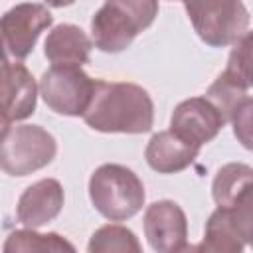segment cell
<instances>
[{"mask_svg": "<svg viewBox=\"0 0 253 253\" xmlns=\"http://www.w3.org/2000/svg\"><path fill=\"white\" fill-rule=\"evenodd\" d=\"M196 249L210 253H241L245 249V241L237 233L225 208H215L211 211L206 221L204 237Z\"/></svg>", "mask_w": 253, "mask_h": 253, "instance_id": "14", "label": "cell"}, {"mask_svg": "<svg viewBox=\"0 0 253 253\" xmlns=\"http://www.w3.org/2000/svg\"><path fill=\"white\" fill-rule=\"evenodd\" d=\"M229 123L233 126V136L237 138V142L253 152V97H245L239 103Z\"/></svg>", "mask_w": 253, "mask_h": 253, "instance_id": "21", "label": "cell"}, {"mask_svg": "<svg viewBox=\"0 0 253 253\" xmlns=\"http://www.w3.org/2000/svg\"><path fill=\"white\" fill-rule=\"evenodd\" d=\"M225 69L235 73L247 87H253V30L233 43Z\"/></svg>", "mask_w": 253, "mask_h": 253, "instance_id": "20", "label": "cell"}, {"mask_svg": "<svg viewBox=\"0 0 253 253\" xmlns=\"http://www.w3.org/2000/svg\"><path fill=\"white\" fill-rule=\"evenodd\" d=\"M93 40L75 24H57L45 38L43 55L51 65L81 67L89 63Z\"/></svg>", "mask_w": 253, "mask_h": 253, "instance_id": "13", "label": "cell"}, {"mask_svg": "<svg viewBox=\"0 0 253 253\" xmlns=\"http://www.w3.org/2000/svg\"><path fill=\"white\" fill-rule=\"evenodd\" d=\"M194 32L211 47L235 43L249 28V10L241 0H182Z\"/></svg>", "mask_w": 253, "mask_h": 253, "instance_id": "4", "label": "cell"}, {"mask_svg": "<svg viewBox=\"0 0 253 253\" xmlns=\"http://www.w3.org/2000/svg\"><path fill=\"white\" fill-rule=\"evenodd\" d=\"M53 24V16L43 4L22 2L4 12L0 30L4 55L24 59L34 51V45L43 30Z\"/></svg>", "mask_w": 253, "mask_h": 253, "instance_id": "7", "label": "cell"}, {"mask_svg": "<svg viewBox=\"0 0 253 253\" xmlns=\"http://www.w3.org/2000/svg\"><path fill=\"white\" fill-rule=\"evenodd\" d=\"M89 198L93 208L109 221H125L144 206V186L140 178L123 164H101L89 178Z\"/></svg>", "mask_w": 253, "mask_h": 253, "instance_id": "3", "label": "cell"}, {"mask_svg": "<svg viewBox=\"0 0 253 253\" xmlns=\"http://www.w3.org/2000/svg\"><path fill=\"white\" fill-rule=\"evenodd\" d=\"M83 121L97 132L142 134L154 125V103L136 83L97 79Z\"/></svg>", "mask_w": 253, "mask_h": 253, "instance_id": "1", "label": "cell"}, {"mask_svg": "<svg viewBox=\"0 0 253 253\" xmlns=\"http://www.w3.org/2000/svg\"><path fill=\"white\" fill-rule=\"evenodd\" d=\"M57 154L51 132L40 125H16L2 128L0 164L10 176H28L45 168Z\"/></svg>", "mask_w": 253, "mask_h": 253, "instance_id": "5", "label": "cell"}, {"mask_svg": "<svg viewBox=\"0 0 253 253\" xmlns=\"http://www.w3.org/2000/svg\"><path fill=\"white\" fill-rule=\"evenodd\" d=\"M32 251H38V253L69 251V253H73L75 247L57 233H38L32 227L12 231L4 243V253H32Z\"/></svg>", "mask_w": 253, "mask_h": 253, "instance_id": "16", "label": "cell"}, {"mask_svg": "<svg viewBox=\"0 0 253 253\" xmlns=\"http://www.w3.org/2000/svg\"><path fill=\"white\" fill-rule=\"evenodd\" d=\"M223 125L225 119L206 97H190L178 103L170 117V130L198 148L211 142Z\"/></svg>", "mask_w": 253, "mask_h": 253, "instance_id": "9", "label": "cell"}, {"mask_svg": "<svg viewBox=\"0 0 253 253\" xmlns=\"http://www.w3.org/2000/svg\"><path fill=\"white\" fill-rule=\"evenodd\" d=\"M247 85L229 69H223L215 81L210 85V89L206 91V99L221 113V117L225 119V123L231 121V115L235 113V109L239 107V103L247 97Z\"/></svg>", "mask_w": 253, "mask_h": 253, "instance_id": "15", "label": "cell"}, {"mask_svg": "<svg viewBox=\"0 0 253 253\" xmlns=\"http://www.w3.org/2000/svg\"><path fill=\"white\" fill-rule=\"evenodd\" d=\"M156 16L158 0H105L91 18V40L97 49L119 53L152 26Z\"/></svg>", "mask_w": 253, "mask_h": 253, "instance_id": "2", "label": "cell"}, {"mask_svg": "<svg viewBox=\"0 0 253 253\" xmlns=\"http://www.w3.org/2000/svg\"><path fill=\"white\" fill-rule=\"evenodd\" d=\"M87 251L89 253H140L142 247L132 229L119 223H109L99 227L91 235Z\"/></svg>", "mask_w": 253, "mask_h": 253, "instance_id": "18", "label": "cell"}, {"mask_svg": "<svg viewBox=\"0 0 253 253\" xmlns=\"http://www.w3.org/2000/svg\"><path fill=\"white\" fill-rule=\"evenodd\" d=\"M253 182V168L243 162H227L223 164L211 182V198L217 208H227L233 198Z\"/></svg>", "mask_w": 253, "mask_h": 253, "instance_id": "17", "label": "cell"}, {"mask_svg": "<svg viewBox=\"0 0 253 253\" xmlns=\"http://www.w3.org/2000/svg\"><path fill=\"white\" fill-rule=\"evenodd\" d=\"M47 6H53V8H65V6H71L75 0H43Z\"/></svg>", "mask_w": 253, "mask_h": 253, "instance_id": "22", "label": "cell"}, {"mask_svg": "<svg viewBox=\"0 0 253 253\" xmlns=\"http://www.w3.org/2000/svg\"><path fill=\"white\" fill-rule=\"evenodd\" d=\"M225 210L245 245L253 247V182H249Z\"/></svg>", "mask_w": 253, "mask_h": 253, "instance_id": "19", "label": "cell"}, {"mask_svg": "<svg viewBox=\"0 0 253 253\" xmlns=\"http://www.w3.org/2000/svg\"><path fill=\"white\" fill-rule=\"evenodd\" d=\"M95 81L81 67L51 65L40 79V95L53 113L83 117L93 99Z\"/></svg>", "mask_w": 253, "mask_h": 253, "instance_id": "6", "label": "cell"}, {"mask_svg": "<svg viewBox=\"0 0 253 253\" xmlns=\"http://www.w3.org/2000/svg\"><path fill=\"white\" fill-rule=\"evenodd\" d=\"M144 235L158 253H178L190 249L188 219L184 210L172 200H158L144 211Z\"/></svg>", "mask_w": 253, "mask_h": 253, "instance_id": "8", "label": "cell"}, {"mask_svg": "<svg viewBox=\"0 0 253 253\" xmlns=\"http://www.w3.org/2000/svg\"><path fill=\"white\" fill-rule=\"evenodd\" d=\"M38 89L34 75L24 63L10 61L4 55L2 61V128L16 121H24L36 111Z\"/></svg>", "mask_w": 253, "mask_h": 253, "instance_id": "10", "label": "cell"}, {"mask_svg": "<svg viewBox=\"0 0 253 253\" xmlns=\"http://www.w3.org/2000/svg\"><path fill=\"white\" fill-rule=\"evenodd\" d=\"M200 154V148L180 138L174 130L154 132L144 148L146 164L158 174H174L186 170Z\"/></svg>", "mask_w": 253, "mask_h": 253, "instance_id": "12", "label": "cell"}, {"mask_svg": "<svg viewBox=\"0 0 253 253\" xmlns=\"http://www.w3.org/2000/svg\"><path fill=\"white\" fill-rule=\"evenodd\" d=\"M63 186L55 178H43L28 186L16 204V219L24 227L38 229L55 219L63 208Z\"/></svg>", "mask_w": 253, "mask_h": 253, "instance_id": "11", "label": "cell"}]
</instances>
